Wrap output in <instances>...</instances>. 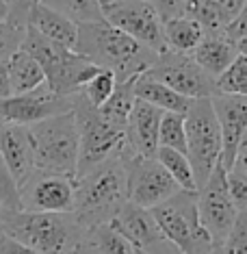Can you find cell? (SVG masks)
I'll list each match as a JSON object with an SVG mask.
<instances>
[{
	"mask_svg": "<svg viewBox=\"0 0 247 254\" xmlns=\"http://www.w3.org/2000/svg\"><path fill=\"white\" fill-rule=\"evenodd\" d=\"M9 96V80H7V61L0 59V98Z\"/></svg>",
	"mask_w": 247,
	"mask_h": 254,
	"instance_id": "60d3db41",
	"label": "cell"
},
{
	"mask_svg": "<svg viewBox=\"0 0 247 254\" xmlns=\"http://www.w3.org/2000/svg\"><path fill=\"white\" fill-rule=\"evenodd\" d=\"M67 111H72V96H56L42 85L28 94L0 98V126H31Z\"/></svg>",
	"mask_w": 247,
	"mask_h": 254,
	"instance_id": "4fadbf2b",
	"label": "cell"
},
{
	"mask_svg": "<svg viewBox=\"0 0 247 254\" xmlns=\"http://www.w3.org/2000/svg\"><path fill=\"white\" fill-rule=\"evenodd\" d=\"M202 37H204V31L199 28V24L189 20L187 15H178V18L163 22L165 48L171 50V53L191 55L195 46L202 42Z\"/></svg>",
	"mask_w": 247,
	"mask_h": 254,
	"instance_id": "603a6c76",
	"label": "cell"
},
{
	"mask_svg": "<svg viewBox=\"0 0 247 254\" xmlns=\"http://www.w3.org/2000/svg\"><path fill=\"white\" fill-rule=\"evenodd\" d=\"M26 26L33 28V31H37L39 35L50 39V42L63 46V48L74 50V46H76L78 24L72 22L70 18H65V15H61L59 11L46 7L44 2H39L33 7Z\"/></svg>",
	"mask_w": 247,
	"mask_h": 254,
	"instance_id": "ffe728a7",
	"label": "cell"
},
{
	"mask_svg": "<svg viewBox=\"0 0 247 254\" xmlns=\"http://www.w3.org/2000/svg\"><path fill=\"white\" fill-rule=\"evenodd\" d=\"M237 48H239V55H245V57H247V37L239 39V42H237Z\"/></svg>",
	"mask_w": 247,
	"mask_h": 254,
	"instance_id": "b9f144b4",
	"label": "cell"
},
{
	"mask_svg": "<svg viewBox=\"0 0 247 254\" xmlns=\"http://www.w3.org/2000/svg\"><path fill=\"white\" fill-rule=\"evenodd\" d=\"M228 187L232 202L239 211L247 209V174L239 170H228Z\"/></svg>",
	"mask_w": 247,
	"mask_h": 254,
	"instance_id": "d590c367",
	"label": "cell"
},
{
	"mask_svg": "<svg viewBox=\"0 0 247 254\" xmlns=\"http://www.w3.org/2000/svg\"><path fill=\"white\" fill-rule=\"evenodd\" d=\"M154 159L165 167V172L171 176V181H174L182 191H198L191 161H189L185 152H178V150H169V148H158Z\"/></svg>",
	"mask_w": 247,
	"mask_h": 254,
	"instance_id": "484cf974",
	"label": "cell"
},
{
	"mask_svg": "<svg viewBox=\"0 0 247 254\" xmlns=\"http://www.w3.org/2000/svg\"><path fill=\"white\" fill-rule=\"evenodd\" d=\"M210 105L221 130V165L232 170L241 137L247 128V96L212 94Z\"/></svg>",
	"mask_w": 247,
	"mask_h": 254,
	"instance_id": "2e32d148",
	"label": "cell"
},
{
	"mask_svg": "<svg viewBox=\"0 0 247 254\" xmlns=\"http://www.w3.org/2000/svg\"><path fill=\"white\" fill-rule=\"evenodd\" d=\"M7 20V0H0V22Z\"/></svg>",
	"mask_w": 247,
	"mask_h": 254,
	"instance_id": "7bdbcfd3",
	"label": "cell"
},
{
	"mask_svg": "<svg viewBox=\"0 0 247 254\" xmlns=\"http://www.w3.org/2000/svg\"><path fill=\"white\" fill-rule=\"evenodd\" d=\"M193 61L199 67L210 74L212 78H217L226 67L239 57L237 42H232L230 37H226V33H204L202 42L193 48Z\"/></svg>",
	"mask_w": 247,
	"mask_h": 254,
	"instance_id": "d6986e66",
	"label": "cell"
},
{
	"mask_svg": "<svg viewBox=\"0 0 247 254\" xmlns=\"http://www.w3.org/2000/svg\"><path fill=\"white\" fill-rule=\"evenodd\" d=\"M128 167V202L141 209H154L171 198L180 187L171 181L156 159H130Z\"/></svg>",
	"mask_w": 247,
	"mask_h": 254,
	"instance_id": "9a60e30c",
	"label": "cell"
},
{
	"mask_svg": "<svg viewBox=\"0 0 247 254\" xmlns=\"http://www.w3.org/2000/svg\"><path fill=\"white\" fill-rule=\"evenodd\" d=\"M7 80H9V96L28 94L46 85V76L42 65L24 50H15L7 59Z\"/></svg>",
	"mask_w": 247,
	"mask_h": 254,
	"instance_id": "7402d4cb",
	"label": "cell"
},
{
	"mask_svg": "<svg viewBox=\"0 0 247 254\" xmlns=\"http://www.w3.org/2000/svg\"><path fill=\"white\" fill-rule=\"evenodd\" d=\"M26 28L11 26L7 22H0V59L7 61L15 50H20Z\"/></svg>",
	"mask_w": 247,
	"mask_h": 254,
	"instance_id": "d6a6232c",
	"label": "cell"
},
{
	"mask_svg": "<svg viewBox=\"0 0 247 254\" xmlns=\"http://www.w3.org/2000/svg\"><path fill=\"white\" fill-rule=\"evenodd\" d=\"M163 111L148 105L143 100H135L130 111L128 124H126V143L122 157L130 159H154L158 150V126Z\"/></svg>",
	"mask_w": 247,
	"mask_h": 254,
	"instance_id": "e0dca14e",
	"label": "cell"
},
{
	"mask_svg": "<svg viewBox=\"0 0 247 254\" xmlns=\"http://www.w3.org/2000/svg\"><path fill=\"white\" fill-rule=\"evenodd\" d=\"M115 85H117L115 74L108 72V70H100L94 78H89L87 83H85V87L80 89V94H83V98L91 107L98 109L111 98V94L115 91Z\"/></svg>",
	"mask_w": 247,
	"mask_h": 254,
	"instance_id": "f546056e",
	"label": "cell"
},
{
	"mask_svg": "<svg viewBox=\"0 0 247 254\" xmlns=\"http://www.w3.org/2000/svg\"><path fill=\"white\" fill-rule=\"evenodd\" d=\"M135 80L133 78H126V80H119L115 85V91L111 94V98L104 102L102 107H98L100 115L111 122L113 126L117 128H124L126 130V124H128V118H130V111H133V105H135Z\"/></svg>",
	"mask_w": 247,
	"mask_h": 254,
	"instance_id": "cb8c5ba5",
	"label": "cell"
},
{
	"mask_svg": "<svg viewBox=\"0 0 247 254\" xmlns=\"http://www.w3.org/2000/svg\"><path fill=\"white\" fill-rule=\"evenodd\" d=\"M0 204H2L4 211H20L18 185L11 178L7 165L2 161V154H0Z\"/></svg>",
	"mask_w": 247,
	"mask_h": 254,
	"instance_id": "1f68e13d",
	"label": "cell"
},
{
	"mask_svg": "<svg viewBox=\"0 0 247 254\" xmlns=\"http://www.w3.org/2000/svg\"><path fill=\"white\" fill-rule=\"evenodd\" d=\"M215 94L247 96V57L245 55H239L215 78Z\"/></svg>",
	"mask_w": 247,
	"mask_h": 254,
	"instance_id": "83f0119b",
	"label": "cell"
},
{
	"mask_svg": "<svg viewBox=\"0 0 247 254\" xmlns=\"http://www.w3.org/2000/svg\"><path fill=\"white\" fill-rule=\"evenodd\" d=\"M185 2L187 0H150V4L156 9L158 18L160 20H171V18H178L182 15V9H185Z\"/></svg>",
	"mask_w": 247,
	"mask_h": 254,
	"instance_id": "74e56055",
	"label": "cell"
},
{
	"mask_svg": "<svg viewBox=\"0 0 247 254\" xmlns=\"http://www.w3.org/2000/svg\"><path fill=\"white\" fill-rule=\"evenodd\" d=\"M148 76L154 80H160L180 96L189 100H199V98H210L215 94V78L206 74L191 55H180L165 50L156 57L154 65L146 70Z\"/></svg>",
	"mask_w": 247,
	"mask_h": 254,
	"instance_id": "8fae6325",
	"label": "cell"
},
{
	"mask_svg": "<svg viewBox=\"0 0 247 254\" xmlns=\"http://www.w3.org/2000/svg\"><path fill=\"white\" fill-rule=\"evenodd\" d=\"M74 178L46 174L35 170L18 187L20 211L28 213H72L74 211Z\"/></svg>",
	"mask_w": 247,
	"mask_h": 254,
	"instance_id": "7c38bea8",
	"label": "cell"
},
{
	"mask_svg": "<svg viewBox=\"0 0 247 254\" xmlns=\"http://www.w3.org/2000/svg\"><path fill=\"white\" fill-rule=\"evenodd\" d=\"M0 154H2L11 178L20 187L35 172V157H33L28 126H0Z\"/></svg>",
	"mask_w": 247,
	"mask_h": 254,
	"instance_id": "ac0fdd59",
	"label": "cell"
},
{
	"mask_svg": "<svg viewBox=\"0 0 247 254\" xmlns=\"http://www.w3.org/2000/svg\"><path fill=\"white\" fill-rule=\"evenodd\" d=\"M135 254H146V252H139V250H135Z\"/></svg>",
	"mask_w": 247,
	"mask_h": 254,
	"instance_id": "bcb514c9",
	"label": "cell"
},
{
	"mask_svg": "<svg viewBox=\"0 0 247 254\" xmlns=\"http://www.w3.org/2000/svg\"><path fill=\"white\" fill-rule=\"evenodd\" d=\"M208 11L217 15V20L221 22V26L226 28L230 22L237 18V13L241 11L245 0H199Z\"/></svg>",
	"mask_w": 247,
	"mask_h": 254,
	"instance_id": "836d02e7",
	"label": "cell"
},
{
	"mask_svg": "<svg viewBox=\"0 0 247 254\" xmlns=\"http://www.w3.org/2000/svg\"><path fill=\"white\" fill-rule=\"evenodd\" d=\"M2 211L4 209H2V204H0V224H2ZM0 233H2V230H0Z\"/></svg>",
	"mask_w": 247,
	"mask_h": 254,
	"instance_id": "f6af8a7d",
	"label": "cell"
},
{
	"mask_svg": "<svg viewBox=\"0 0 247 254\" xmlns=\"http://www.w3.org/2000/svg\"><path fill=\"white\" fill-rule=\"evenodd\" d=\"M0 254H37V252L24 244H20V241L11 239L4 233H0Z\"/></svg>",
	"mask_w": 247,
	"mask_h": 254,
	"instance_id": "f35d334b",
	"label": "cell"
},
{
	"mask_svg": "<svg viewBox=\"0 0 247 254\" xmlns=\"http://www.w3.org/2000/svg\"><path fill=\"white\" fill-rule=\"evenodd\" d=\"M187 157L191 161L198 189L206 183L210 172L221 163V130L212 111L210 98L193 100L185 113Z\"/></svg>",
	"mask_w": 247,
	"mask_h": 254,
	"instance_id": "ba28073f",
	"label": "cell"
},
{
	"mask_svg": "<svg viewBox=\"0 0 247 254\" xmlns=\"http://www.w3.org/2000/svg\"><path fill=\"white\" fill-rule=\"evenodd\" d=\"M150 211L165 239L182 254H210L215 248L210 235L199 222L198 191L180 189Z\"/></svg>",
	"mask_w": 247,
	"mask_h": 254,
	"instance_id": "52a82bcc",
	"label": "cell"
},
{
	"mask_svg": "<svg viewBox=\"0 0 247 254\" xmlns=\"http://www.w3.org/2000/svg\"><path fill=\"white\" fill-rule=\"evenodd\" d=\"M108 224L122 237H126L128 244L139 252L180 254V250H176V248L165 239V235L160 233V228H158V224L150 209H141V206L133 204V202H126L122 209L117 211V215Z\"/></svg>",
	"mask_w": 247,
	"mask_h": 254,
	"instance_id": "5bb4252c",
	"label": "cell"
},
{
	"mask_svg": "<svg viewBox=\"0 0 247 254\" xmlns=\"http://www.w3.org/2000/svg\"><path fill=\"white\" fill-rule=\"evenodd\" d=\"M198 213L212 244L221 246L239 215V209L234 206L232 195H230L228 170L221 163L210 172L206 183L198 189Z\"/></svg>",
	"mask_w": 247,
	"mask_h": 254,
	"instance_id": "30bf717a",
	"label": "cell"
},
{
	"mask_svg": "<svg viewBox=\"0 0 247 254\" xmlns=\"http://www.w3.org/2000/svg\"><path fill=\"white\" fill-rule=\"evenodd\" d=\"M219 248L221 254H247V209L239 211L232 228Z\"/></svg>",
	"mask_w": 247,
	"mask_h": 254,
	"instance_id": "4dcf8cb0",
	"label": "cell"
},
{
	"mask_svg": "<svg viewBox=\"0 0 247 254\" xmlns=\"http://www.w3.org/2000/svg\"><path fill=\"white\" fill-rule=\"evenodd\" d=\"M42 0H7V24L18 26V28H26L28 15L35 4H39Z\"/></svg>",
	"mask_w": 247,
	"mask_h": 254,
	"instance_id": "e575fe53",
	"label": "cell"
},
{
	"mask_svg": "<svg viewBox=\"0 0 247 254\" xmlns=\"http://www.w3.org/2000/svg\"><path fill=\"white\" fill-rule=\"evenodd\" d=\"M74 215L85 226L108 224L128 202V167L122 154L74 178Z\"/></svg>",
	"mask_w": 247,
	"mask_h": 254,
	"instance_id": "3957f363",
	"label": "cell"
},
{
	"mask_svg": "<svg viewBox=\"0 0 247 254\" xmlns=\"http://www.w3.org/2000/svg\"><path fill=\"white\" fill-rule=\"evenodd\" d=\"M46 7L59 11L61 15L70 18L76 24L102 22L100 0H42Z\"/></svg>",
	"mask_w": 247,
	"mask_h": 254,
	"instance_id": "4316f807",
	"label": "cell"
},
{
	"mask_svg": "<svg viewBox=\"0 0 247 254\" xmlns=\"http://www.w3.org/2000/svg\"><path fill=\"white\" fill-rule=\"evenodd\" d=\"M180 254H182V252H180Z\"/></svg>",
	"mask_w": 247,
	"mask_h": 254,
	"instance_id": "7dc6e473",
	"label": "cell"
},
{
	"mask_svg": "<svg viewBox=\"0 0 247 254\" xmlns=\"http://www.w3.org/2000/svg\"><path fill=\"white\" fill-rule=\"evenodd\" d=\"M135 98L156 107L163 113H178V115H185L193 102L189 98L180 96L171 87H167V85H163L160 80H154L152 76H148L146 72L139 74L135 80Z\"/></svg>",
	"mask_w": 247,
	"mask_h": 254,
	"instance_id": "44dd1931",
	"label": "cell"
},
{
	"mask_svg": "<svg viewBox=\"0 0 247 254\" xmlns=\"http://www.w3.org/2000/svg\"><path fill=\"white\" fill-rule=\"evenodd\" d=\"M83 254H135V248L111 224H96L87 228Z\"/></svg>",
	"mask_w": 247,
	"mask_h": 254,
	"instance_id": "d4e9b609",
	"label": "cell"
},
{
	"mask_svg": "<svg viewBox=\"0 0 247 254\" xmlns=\"http://www.w3.org/2000/svg\"><path fill=\"white\" fill-rule=\"evenodd\" d=\"M223 33H226V37H230L232 42H239V39L247 37V0L243 2V7H241V11L237 13V18L223 28Z\"/></svg>",
	"mask_w": 247,
	"mask_h": 254,
	"instance_id": "8d00e7d4",
	"label": "cell"
},
{
	"mask_svg": "<svg viewBox=\"0 0 247 254\" xmlns=\"http://www.w3.org/2000/svg\"><path fill=\"white\" fill-rule=\"evenodd\" d=\"M102 20L119 28L141 46L154 50L156 55L165 53L163 20L150 0H100Z\"/></svg>",
	"mask_w": 247,
	"mask_h": 254,
	"instance_id": "9c48e42d",
	"label": "cell"
},
{
	"mask_svg": "<svg viewBox=\"0 0 247 254\" xmlns=\"http://www.w3.org/2000/svg\"><path fill=\"white\" fill-rule=\"evenodd\" d=\"M210 254H221V248H219V246H215V248L210 250Z\"/></svg>",
	"mask_w": 247,
	"mask_h": 254,
	"instance_id": "ee69618b",
	"label": "cell"
},
{
	"mask_svg": "<svg viewBox=\"0 0 247 254\" xmlns=\"http://www.w3.org/2000/svg\"><path fill=\"white\" fill-rule=\"evenodd\" d=\"M158 148H169L187 154V135H185V115L163 113L158 126Z\"/></svg>",
	"mask_w": 247,
	"mask_h": 254,
	"instance_id": "f1b7e54d",
	"label": "cell"
},
{
	"mask_svg": "<svg viewBox=\"0 0 247 254\" xmlns=\"http://www.w3.org/2000/svg\"><path fill=\"white\" fill-rule=\"evenodd\" d=\"M74 53L83 55L100 70L113 72L117 83L150 70L158 57L154 50L141 46L104 20L78 24Z\"/></svg>",
	"mask_w": 247,
	"mask_h": 254,
	"instance_id": "6da1fadb",
	"label": "cell"
},
{
	"mask_svg": "<svg viewBox=\"0 0 247 254\" xmlns=\"http://www.w3.org/2000/svg\"><path fill=\"white\" fill-rule=\"evenodd\" d=\"M72 113L78 128V163L74 178L104 163L106 159L122 154L126 143V130L113 126L100 115L96 107H91L83 94L72 96Z\"/></svg>",
	"mask_w": 247,
	"mask_h": 254,
	"instance_id": "8992f818",
	"label": "cell"
},
{
	"mask_svg": "<svg viewBox=\"0 0 247 254\" xmlns=\"http://www.w3.org/2000/svg\"><path fill=\"white\" fill-rule=\"evenodd\" d=\"M28 135L33 143L35 170L74 178L78 163V128L72 111L31 124Z\"/></svg>",
	"mask_w": 247,
	"mask_h": 254,
	"instance_id": "5b68a950",
	"label": "cell"
},
{
	"mask_svg": "<svg viewBox=\"0 0 247 254\" xmlns=\"http://www.w3.org/2000/svg\"><path fill=\"white\" fill-rule=\"evenodd\" d=\"M232 170H239V172H243V174H247V128L243 132V137H241L239 152H237V159H234Z\"/></svg>",
	"mask_w": 247,
	"mask_h": 254,
	"instance_id": "ab89813d",
	"label": "cell"
},
{
	"mask_svg": "<svg viewBox=\"0 0 247 254\" xmlns=\"http://www.w3.org/2000/svg\"><path fill=\"white\" fill-rule=\"evenodd\" d=\"M0 230L37 254H83L87 235L74 213L2 211Z\"/></svg>",
	"mask_w": 247,
	"mask_h": 254,
	"instance_id": "7a4b0ae2",
	"label": "cell"
},
{
	"mask_svg": "<svg viewBox=\"0 0 247 254\" xmlns=\"http://www.w3.org/2000/svg\"><path fill=\"white\" fill-rule=\"evenodd\" d=\"M20 48L42 65L46 87L56 96L78 94L85 87V83L100 72V67L94 65L89 59H85L83 55L50 42V39L42 37L37 31H33L28 26Z\"/></svg>",
	"mask_w": 247,
	"mask_h": 254,
	"instance_id": "277c9868",
	"label": "cell"
}]
</instances>
